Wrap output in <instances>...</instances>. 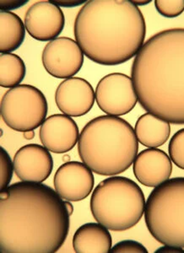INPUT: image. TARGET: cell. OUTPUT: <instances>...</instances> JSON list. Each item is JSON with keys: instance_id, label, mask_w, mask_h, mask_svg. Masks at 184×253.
<instances>
[{"instance_id": "cell-1", "label": "cell", "mask_w": 184, "mask_h": 253, "mask_svg": "<svg viewBox=\"0 0 184 253\" xmlns=\"http://www.w3.org/2000/svg\"><path fill=\"white\" fill-rule=\"evenodd\" d=\"M69 212L55 190L20 181L0 193V252L54 253L69 235Z\"/></svg>"}, {"instance_id": "cell-2", "label": "cell", "mask_w": 184, "mask_h": 253, "mask_svg": "<svg viewBox=\"0 0 184 253\" xmlns=\"http://www.w3.org/2000/svg\"><path fill=\"white\" fill-rule=\"evenodd\" d=\"M131 79L147 112L169 124H184V28L165 30L149 38L134 59Z\"/></svg>"}, {"instance_id": "cell-3", "label": "cell", "mask_w": 184, "mask_h": 253, "mask_svg": "<svg viewBox=\"0 0 184 253\" xmlns=\"http://www.w3.org/2000/svg\"><path fill=\"white\" fill-rule=\"evenodd\" d=\"M74 32L90 60L116 66L136 57L144 43L146 24L130 0H89L78 12Z\"/></svg>"}, {"instance_id": "cell-4", "label": "cell", "mask_w": 184, "mask_h": 253, "mask_svg": "<svg viewBox=\"0 0 184 253\" xmlns=\"http://www.w3.org/2000/svg\"><path fill=\"white\" fill-rule=\"evenodd\" d=\"M135 129L115 116H99L84 126L78 152L84 164L95 174L115 175L126 171L138 155Z\"/></svg>"}, {"instance_id": "cell-5", "label": "cell", "mask_w": 184, "mask_h": 253, "mask_svg": "<svg viewBox=\"0 0 184 253\" xmlns=\"http://www.w3.org/2000/svg\"><path fill=\"white\" fill-rule=\"evenodd\" d=\"M145 198L136 181L111 176L96 186L91 198V211L97 223L112 231L136 226L144 215Z\"/></svg>"}, {"instance_id": "cell-6", "label": "cell", "mask_w": 184, "mask_h": 253, "mask_svg": "<svg viewBox=\"0 0 184 253\" xmlns=\"http://www.w3.org/2000/svg\"><path fill=\"white\" fill-rule=\"evenodd\" d=\"M144 213L147 228L157 242L184 248V177L156 186L145 201Z\"/></svg>"}, {"instance_id": "cell-7", "label": "cell", "mask_w": 184, "mask_h": 253, "mask_svg": "<svg viewBox=\"0 0 184 253\" xmlns=\"http://www.w3.org/2000/svg\"><path fill=\"white\" fill-rule=\"evenodd\" d=\"M47 111L46 96L31 84H20L7 90L0 104L4 124L17 132L33 131L42 126Z\"/></svg>"}, {"instance_id": "cell-8", "label": "cell", "mask_w": 184, "mask_h": 253, "mask_svg": "<svg viewBox=\"0 0 184 253\" xmlns=\"http://www.w3.org/2000/svg\"><path fill=\"white\" fill-rule=\"evenodd\" d=\"M95 101L99 108L107 115H126L138 102L132 79L121 73L104 76L97 84Z\"/></svg>"}, {"instance_id": "cell-9", "label": "cell", "mask_w": 184, "mask_h": 253, "mask_svg": "<svg viewBox=\"0 0 184 253\" xmlns=\"http://www.w3.org/2000/svg\"><path fill=\"white\" fill-rule=\"evenodd\" d=\"M42 61L49 75L57 79H69L80 72L84 53L76 41L61 37L49 42L44 49Z\"/></svg>"}, {"instance_id": "cell-10", "label": "cell", "mask_w": 184, "mask_h": 253, "mask_svg": "<svg viewBox=\"0 0 184 253\" xmlns=\"http://www.w3.org/2000/svg\"><path fill=\"white\" fill-rule=\"evenodd\" d=\"M55 191L65 201H82L94 188V175L83 162L68 161L58 167L53 177Z\"/></svg>"}, {"instance_id": "cell-11", "label": "cell", "mask_w": 184, "mask_h": 253, "mask_svg": "<svg viewBox=\"0 0 184 253\" xmlns=\"http://www.w3.org/2000/svg\"><path fill=\"white\" fill-rule=\"evenodd\" d=\"M27 32L35 40L51 42L58 38L65 26V18L53 1L43 0L33 3L25 15Z\"/></svg>"}, {"instance_id": "cell-12", "label": "cell", "mask_w": 184, "mask_h": 253, "mask_svg": "<svg viewBox=\"0 0 184 253\" xmlns=\"http://www.w3.org/2000/svg\"><path fill=\"white\" fill-rule=\"evenodd\" d=\"M95 101V91L92 84L80 77H71L62 81L55 92V102L58 109L71 118L87 114Z\"/></svg>"}, {"instance_id": "cell-13", "label": "cell", "mask_w": 184, "mask_h": 253, "mask_svg": "<svg viewBox=\"0 0 184 253\" xmlns=\"http://www.w3.org/2000/svg\"><path fill=\"white\" fill-rule=\"evenodd\" d=\"M15 173L21 181L42 183L53 170V159L49 150L38 144H26L15 153Z\"/></svg>"}, {"instance_id": "cell-14", "label": "cell", "mask_w": 184, "mask_h": 253, "mask_svg": "<svg viewBox=\"0 0 184 253\" xmlns=\"http://www.w3.org/2000/svg\"><path fill=\"white\" fill-rule=\"evenodd\" d=\"M80 134L77 124L65 114L50 116L42 124L39 131L43 145L54 154H65L74 149Z\"/></svg>"}, {"instance_id": "cell-15", "label": "cell", "mask_w": 184, "mask_h": 253, "mask_svg": "<svg viewBox=\"0 0 184 253\" xmlns=\"http://www.w3.org/2000/svg\"><path fill=\"white\" fill-rule=\"evenodd\" d=\"M133 170L141 184L155 187L170 179L173 172V163L163 150L149 148L136 156Z\"/></svg>"}, {"instance_id": "cell-16", "label": "cell", "mask_w": 184, "mask_h": 253, "mask_svg": "<svg viewBox=\"0 0 184 253\" xmlns=\"http://www.w3.org/2000/svg\"><path fill=\"white\" fill-rule=\"evenodd\" d=\"M112 245L109 230L100 223L81 225L73 237V248L76 253H108Z\"/></svg>"}, {"instance_id": "cell-17", "label": "cell", "mask_w": 184, "mask_h": 253, "mask_svg": "<svg viewBox=\"0 0 184 253\" xmlns=\"http://www.w3.org/2000/svg\"><path fill=\"white\" fill-rule=\"evenodd\" d=\"M135 132L141 144L148 148H157L168 140L171 126L168 122L146 112L136 122Z\"/></svg>"}, {"instance_id": "cell-18", "label": "cell", "mask_w": 184, "mask_h": 253, "mask_svg": "<svg viewBox=\"0 0 184 253\" xmlns=\"http://www.w3.org/2000/svg\"><path fill=\"white\" fill-rule=\"evenodd\" d=\"M26 26L20 16L11 11L0 12V52L12 53L23 43Z\"/></svg>"}, {"instance_id": "cell-19", "label": "cell", "mask_w": 184, "mask_h": 253, "mask_svg": "<svg viewBox=\"0 0 184 253\" xmlns=\"http://www.w3.org/2000/svg\"><path fill=\"white\" fill-rule=\"evenodd\" d=\"M26 68L23 59L15 53L0 56V86L14 88L20 85L26 77Z\"/></svg>"}, {"instance_id": "cell-20", "label": "cell", "mask_w": 184, "mask_h": 253, "mask_svg": "<svg viewBox=\"0 0 184 253\" xmlns=\"http://www.w3.org/2000/svg\"><path fill=\"white\" fill-rule=\"evenodd\" d=\"M169 158L182 170L184 169V129L179 130L170 140Z\"/></svg>"}, {"instance_id": "cell-21", "label": "cell", "mask_w": 184, "mask_h": 253, "mask_svg": "<svg viewBox=\"0 0 184 253\" xmlns=\"http://www.w3.org/2000/svg\"><path fill=\"white\" fill-rule=\"evenodd\" d=\"M14 163L8 152L3 147H0V190L6 189L9 187L13 177Z\"/></svg>"}, {"instance_id": "cell-22", "label": "cell", "mask_w": 184, "mask_h": 253, "mask_svg": "<svg viewBox=\"0 0 184 253\" xmlns=\"http://www.w3.org/2000/svg\"><path fill=\"white\" fill-rule=\"evenodd\" d=\"M155 6L159 14L164 17L175 18L183 14L184 0H156Z\"/></svg>"}, {"instance_id": "cell-23", "label": "cell", "mask_w": 184, "mask_h": 253, "mask_svg": "<svg viewBox=\"0 0 184 253\" xmlns=\"http://www.w3.org/2000/svg\"><path fill=\"white\" fill-rule=\"evenodd\" d=\"M111 253H148V250L143 245L136 241L126 240L118 242L112 247Z\"/></svg>"}, {"instance_id": "cell-24", "label": "cell", "mask_w": 184, "mask_h": 253, "mask_svg": "<svg viewBox=\"0 0 184 253\" xmlns=\"http://www.w3.org/2000/svg\"><path fill=\"white\" fill-rule=\"evenodd\" d=\"M28 2V0H1L0 9L1 11H11L22 7Z\"/></svg>"}, {"instance_id": "cell-25", "label": "cell", "mask_w": 184, "mask_h": 253, "mask_svg": "<svg viewBox=\"0 0 184 253\" xmlns=\"http://www.w3.org/2000/svg\"><path fill=\"white\" fill-rule=\"evenodd\" d=\"M87 1L85 0H58V1H53V3L59 7H65V8H72V7H77L79 5H84L87 3Z\"/></svg>"}, {"instance_id": "cell-26", "label": "cell", "mask_w": 184, "mask_h": 253, "mask_svg": "<svg viewBox=\"0 0 184 253\" xmlns=\"http://www.w3.org/2000/svg\"><path fill=\"white\" fill-rule=\"evenodd\" d=\"M155 253H184V248L170 246V245H164L162 248H160L155 251Z\"/></svg>"}, {"instance_id": "cell-27", "label": "cell", "mask_w": 184, "mask_h": 253, "mask_svg": "<svg viewBox=\"0 0 184 253\" xmlns=\"http://www.w3.org/2000/svg\"><path fill=\"white\" fill-rule=\"evenodd\" d=\"M131 2H132L135 5L137 6V7H138V6L147 5V4L151 3L150 0H133Z\"/></svg>"}, {"instance_id": "cell-28", "label": "cell", "mask_w": 184, "mask_h": 253, "mask_svg": "<svg viewBox=\"0 0 184 253\" xmlns=\"http://www.w3.org/2000/svg\"><path fill=\"white\" fill-rule=\"evenodd\" d=\"M63 202H64V205H65V207H66L67 210L69 212V215H72L73 213H74V206H73L72 204L69 201Z\"/></svg>"}, {"instance_id": "cell-29", "label": "cell", "mask_w": 184, "mask_h": 253, "mask_svg": "<svg viewBox=\"0 0 184 253\" xmlns=\"http://www.w3.org/2000/svg\"><path fill=\"white\" fill-rule=\"evenodd\" d=\"M24 137L27 140H30V139H32V138L35 137V132L33 131H28V132H26L24 133Z\"/></svg>"}]
</instances>
